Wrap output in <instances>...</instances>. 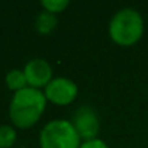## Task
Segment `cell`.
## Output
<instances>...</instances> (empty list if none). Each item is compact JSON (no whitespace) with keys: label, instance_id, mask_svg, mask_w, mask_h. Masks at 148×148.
<instances>
[{"label":"cell","instance_id":"obj_10","mask_svg":"<svg viewBox=\"0 0 148 148\" xmlns=\"http://www.w3.org/2000/svg\"><path fill=\"white\" fill-rule=\"evenodd\" d=\"M41 5L44 6L45 10H48V12L57 15V13L62 12L70 3L67 2V0H42Z\"/></svg>","mask_w":148,"mask_h":148},{"label":"cell","instance_id":"obj_11","mask_svg":"<svg viewBox=\"0 0 148 148\" xmlns=\"http://www.w3.org/2000/svg\"><path fill=\"white\" fill-rule=\"evenodd\" d=\"M80 148H109V147L103 139L95 138V139H90V141H83Z\"/></svg>","mask_w":148,"mask_h":148},{"label":"cell","instance_id":"obj_3","mask_svg":"<svg viewBox=\"0 0 148 148\" xmlns=\"http://www.w3.org/2000/svg\"><path fill=\"white\" fill-rule=\"evenodd\" d=\"M39 144L41 148H80L82 138L71 121L55 119L42 128Z\"/></svg>","mask_w":148,"mask_h":148},{"label":"cell","instance_id":"obj_1","mask_svg":"<svg viewBox=\"0 0 148 148\" xmlns=\"http://www.w3.org/2000/svg\"><path fill=\"white\" fill-rule=\"evenodd\" d=\"M47 106L45 95L35 87H25L18 90L10 102L9 113L13 123L19 128H29L44 113Z\"/></svg>","mask_w":148,"mask_h":148},{"label":"cell","instance_id":"obj_5","mask_svg":"<svg viewBox=\"0 0 148 148\" xmlns=\"http://www.w3.org/2000/svg\"><path fill=\"white\" fill-rule=\"evenodd\" d=\"M79 93V87L73 80L67 79V77H55L52 79L47 87H45V97L47 100L60 105V106H65L70 105L71 102H74V99L77 97Z\"/></svg>","mask_w":148,"mask_h":148},{"label":"cell","instance_id":"obj_7","mask_svg":"<svg viewBox=\"0 0 148 148\" xmlns=\"http://www.w3.org/2000/svg\"><path fill=\"white\" fill-rule=\"evenodd\" d=\"M57 15L48 12V10H42L36 15L35 18V28L39 34L42 35H48L51 34L55 28H57Z\"/></svg>","mask_w":148,"mask_h":148},{"label":"cell","instance_id":"obj_4","mask_svg":"<svg viewBox=\"0 0 148 148\" xmlns=\"http://www.w3.org/2000/svg\"><path fill=\"white\" fill-rule=\"evenodd\" d=\"M71 123L74 125L80 138L84 141L97 138V134L100 131L99 115H97L96 109L92 108L90 105H83L74 112Z\"/></svg>","mask_w":148,"mask_h":148},{"label":"cell","instance_id":"obj_8","mask_svg":"<svg viewBox=\"0 0 148 148\" xmlns=\"http://www.w3.org/2000/svg\"><path fill=\"white\" fill-rule=\"evenodd\" d=\"M26 76L25 73L21 71V70H10L8 74H6V84L9 86V89H13V90H21V89H25L26 87Z\"/></svg>","mask_w":148,"mask_h":148},{"label":"cell","instance_id":"obj_6","mask_svg":"<svg viewBox=\"0 0 148 148\" xmlns=\"http://www.w3.org/2000/svg\"><path fill=\"white\" fill-rule=\"evenodd\" d=\"M23 73L26 76V82L29 87L39 89L42 86L47 87V84L52 80V68L48 64V61L42 58H34L26 62Z\"/></svg>","mask_w":148,"mask_h":148},{"label":"cell","instance_id":"obj_2","mask_svg":"<svg viewBox=\"0 0 148 148\" xmlns=\"http://www.w3.org/2000/svg\"><path fill=\"white\" fill-rule=\"evenodd\" d=\"M144 34V19L134 8H123L118 10L109 22V36L121 47H131L136 44Z\"/></svg>","mask_w":148,"mask_h":148},{"label":"cell","instance_id":"obj_9","mask_svg":"<svg viewBox=\"0 0 148 148\" xmlns=\"http://www.w3.org/2000/svg\"><path fill=\"white\" fill-rule=\"evenodd\" d=\"M16 139V131L9 125H0V148H9Z\"/></svg>","mask_w":148,"mask_h":148}]
</instances>
